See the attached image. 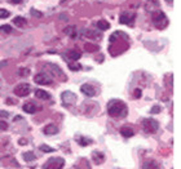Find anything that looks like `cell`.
<instances>
[{"mask_svg": "<svg viewBox=\"0 0 181 169\" xmlns=\"http://www.w3.org/2000/svg\"><path fill=\"white\" fill-rule=\"evenodd\" d=\"M7 103H9V105H14V101H13V100H10V98H8V100H7Z\"/></svg>", "mask_w": 181, "mask_h": 169, "instance_id": "cell-37", "label": "cell"}, {"mask_svg": "<svg viewBox=\"0 0 181 169\" xmlns=\"http://www.w3.org/2000/svg\"><path fill=\"white\" fill-rule=\"evenodd\" d=\"M153 23L157 29L159 30H163L168 26V18L166 17V14L160 10H157L153 13Z\"/></svg>", "mask_w": 181, "mask_h": 169, "instance_id": "cell-2", "label": "cell"}, {"mask_svg": "<svg viewBox=\"0 0 181 169\" xmlns=\"http://www.w3.org/2000/svg\"><path fill=\"white\" fill-rule=\"evenodd\" d=\"M159 165L155 160H148L142 164V169H158Z\"/></svg>", "mask_w": 181, "mask_h": 169, "instance_id": "cell-18", "label": "cell"}, {"mask_svg": "<svg viewBox=\"0 0 181 169\" xmlns=\"http://www.w3.org/2000/svg\"><path fill=\"white\" fill-rule=\"evenodd\" d=\"M68 56L71 61H78L79 58L82 57V53L80 52H76V50H69L68 52Z\"/></svg>", "mask_w": 181, "mask_h": 169, "instance_id": "cell-20", "label": "cell"}, {"mask_svg": "<svg viewBox=\"0 0 181 169\" xmlns=\"http://www.w3.org/2000/svg\"><path fill=\"white\" fill-rule=\"evenodd\" d=\"M159 128V123L153 117H146V119L142 120V129L146 133H154L158 131Z\"/></svg>", "mask_w": 181, "mask_h": 169, "instance_id": "cell-3", "label": "cell"}, {"mask_svg": "<svg viewBox=\"0 0 181 169\" xmlns=\"http://www.w3.org/2000/svg\"><path fill=\"white\" fill-rule=\"evenodd\" d=\"M9 116V112L7 111H0V117H8Z\"/></svg>", "mask_w": 181, "mask_h": 169, "instance_id": "cell-34", "label": "cell"}, {"mask_svg": "<svg viewBox=\"0 0 181 169\" xmlns=\"http://www.w3.org/2000/svg\"><path fill=\"white\" fill-rule=\"evenodd\" d=\"M75 141L80 145V146H83V147L88 146V145H90V143L93 142L90 138H87V137H84V136H76L75 137Z\"/></svg>", "mask_w": 181, "mask_h": 169, "instance_id": "cell-13", "label": "cell"}, {"mask_svg": "<svg viewBox=\"0 0 181 169\" xmlns=\"http://www.w3.org/2000/svg\"><path fill=\"white\" fill-rule=\"evenodd\" d=\"M22 108H23V111L27 112V114H35L38 111V107L33 103V102H27V103H25Z\"/></svg>", "mask_w": 181, "mask_h": 169, "instance_id": "cell-14", "label": "cell"}, {"mask_svg": "<svg viewBox=\"0 0 181 169\" xmlns=\"http://www.w3.org/2000/svg\"><path fill=\"white\" fill-rule=\"evenodd\" d=\"M9 17V12L5 9H0V18H7Z\"/></svg>", "mask_w": 181, "mask_h": 169, "instance_id": "cell-30", "label": "cell"}, {"mask_svg": "<svg viewBox=\"0 0 181 169\" xmlns=\"http://www.w3.org/2000/svg\"><path fill=\"white\" fill-rule=\"evenodd\" d=\"M64 31H65V34L69 35L70 38H75V35H76V27L75 26H69V27H66Z\"/></svg>", "mask_w": 181, "mask_h": 169, "instance_id": "cell-21", "label": "cell"}, {"mask_svg": "<svg viewBox=\"0 0 181 169\" xmlns=\"http://www.w3.org/2000/svg\"><path fill=\"white\" fill-rule=\"evenodd\" d=\"M13 23L17 27H25L26 25H27V21L23 17H14V19H13Z\"/></svg>", "mask_w": 181, "mask_h": 169, "instance_id": "cell-19", "label": "cell"}, {"mask_svg": "<svg viewBox=\"0 0 181 169\" xmlns=\"http://www.w3.org/2000/svg\"><path fill=\"white\" fill-rule=\"evenodd\" d=\"M9 1H10L12 4H21L23 0H9Z\"/></svg>", "mask_w": 181, "mask_h": 169, "instance_id": "cell-36", "label": "cell"}, {"mask_svg": "<svg viewBox=\"0 0 181 169\" xmlns=\"http://www.w3.org/2000/svg\"><path fill=\"white\" fill-rule=\"evenodd\" d=\"M84 35H85L87 38H92V39H100V38L102 36L101 34H96V32H94V31H92V30H90V31H89V30H85Z\"/></svg>", "mask_w": 181, "mask_h": 169, "instance_id": "cell-23", "label": "cell"}, {"mask_svg": "<svg viewBox=\"0 0 181 169\" xmlns=\"http://www.w3.org/2000/svg\"><path fill=\"white\" fill-rule=\"evenodd\" d=\"M23 159H25V162H33V160L36 159V156L34 155V152H23Z\"/></svg>", "mask_w": 181, "mask_h": 169, "instance_id": "cell-24", "label": "cell"}, {"mask_svg": "<svg viewBox=\"0 0 181 169\" xmlns=\"http://www.w3.org/2000/svg\"><path fill=\"white\" fill-rule=\"evenodd\" d=\"M35 97L39 98V100H49V98H50L49 93H47L45 90H43V89L35 90Z\"/></svg>", "mask_w": 181, "mask_h": 169, "instance_id": "cell-16", "label": "cell"}, {"mask_svg": "<svg viewBox=\"0 0 181 169\" xmlns=\"http://www.w3.org/2000/svg\"><path fill=\"white\" fill-rule=\"evenodd\" d=\"M84 49L85 50H88V52H98V45L96 44H89V43H87V44L84 45Z\"/></svg>", "mask_w": 181, "mask_h": 169, "instance_id": "cell-25", "label": "cell"}, {"mask_svg": "<svg viewBox=\"0 0 181 169\" xmlns=\"http://www.w3.org/2000/svg\"><path fill=\"white\" fill-rule=\"evenodd\" d=\"M65 165V160L62 158H50L48 162H45L43 169H62Z\"/></svg>", "mask_w": 181, "mask_h": 169, "instance_id": "cell-4", "label": "cell"}, {"mask_svg": "<svg viewBox=\"0 0 181 169\" xmlns=\"http://www.w3.org/2000/svg\"><path fill=\"white\" fill-rule=\"evenodd\" d=\"M80 90H82V93H84L87 97H94L96 96V89H94L90 84H83L80 86Z\"/></svg>", "mask_w": 181, "mask_h": 169, "instance_id": "cell-10", "label": "cell"}, {"mask_svg": "<svg viewBox=\"0 0 181 169\" xmlns=\"http://www.w3.org/2000/svg\"><path fill=\"white\" fill-rule=\"evenodd\" d=\"M92 159L96 164H101V163H104V160H105V155L102 154L101 151H94L93 155H92Z\"/></svg>", "mask_w": 181, "mask_h": 169, "instance_id": "cell-15", "label": "cell"}, {"mask_svg": "<svg viewBox=\"0 0 181 169\" xmlns=\"http://www.w3.org/2000/svg\"><path fill=\"white\" fill-rule=\"evenodd\" d=\"M31 14H33L34 17H36V18H39V17H42V15H43L40 12H36L35 9H31Z\"/></svg>", "mask_w": 181, "mask_h": 169, "instance_id": "cell-32", "label": "cell"}, {"mask_svg": "<svg viewBox=\"0 0 181 169\" xmlns=\"http://www.w3.org/2000/svg\"><path fill=\"white\" fill-rule=\"evenodd\" d=\"M18 72H19V76H26V75H29V72H30V70L29 69H19L18 70Z\"/></svg>", "mask_w": 181, "mask_h": 169, "instance_id": "cell-29", "label": "cell"}, {"mask_svg": "<svg viewBox=\"0 0 181 169\" xmlns=\"http://www.w3.org/2000/svg\"><path fill=\"white\" fill-rule=\"evenodd\" d=\"M44 69H48L49 72H52V75L60 77L61 80H66V76H65L64 71H62V70L58 67L57 65H54V63H45L44 65Z\"/></svg>", "mask_w": 181, "mask_h": 169, "instance_id": "cell-8", "label": "cell"}, {"mask_svg": "<svg viewBox=\"0 0 181 169\" xmlns=\"http://www.w3.org/2000/svg\"><path fill=\"white\" fill-rule=\"evenodd\" d=\"M7 129H8V124L5 121L0 120V131H7Z\"/></svg>", "mask_w": 181, "mask_h": 169, "instance_id": "cell-31", "label": "cell"}, {"mask_svg": "<svg viewBox=\"0 0 181 169\" xmlns=\"http://www.w3.org/2000/svg\"><path fill=\"white\" fill-rule=\"evenodd\" d=\"M0 31L9 34V32H12V27L9 25H1V26H0Z\"/></svg>", "mask_w": 181, "mask_h": 169, "instance_id": "cell-26", "label": "cell"}, {"mask_svg": "<svg viewBox=\"0 0 181 169\" xmlns=\"http://www.w3.org/2000/svg\"><path fill=\"white\" fill-rule=\"evenodd\" d=\"M128 108L125 103L120 100H111L108 103V114L113 117H124L127 116Z\"/></svg>", "mask_w": 181, "mask_h": 169, "instance_id": "cell-1", "label": "cell"}, {"mask_svg": "<svg viewBox=\"0 0 181 169\" xmlns=\"http://www.w3.org/2000/svg\"><path fill=\"white\" fill-rule=\"evenodd\" d=\"M34 81L39 85H50L52 84V76L47 72H39L34 76Z\"/></svg>", "mask_w": 181, "mask_h": 169, "instance_id": "cell-6", "label": "cell"}, {"mask_svg": "<svg viewBox=\"0 0 181 169\" xmlns=\"http://www.w3.org/2000/svg\"><path fill=\"white\" fill-rule=\"evenodd\" d=\"M141 97V90L140 89H136L135 90V98H140Z\"/></svg>", "mask_w": 181, "mask_h": 169, "instance_id": "cell-35", "label": "cell"}, {"mask_svg": "<svg viewBox=\"0 0 181 169\" xmlns=\"http://www.w3.org/2000/svg\"><path fill=\"white\" fill-rule=\"evenodd\" d=\"M40 150H42L43 152H54V148L49 147V146H45V145H42V146H40Z\"/></svg>", "mask_w": 181, "mask_h": 169, "instance_id": "cell-28", "label": "cell"}, {"mask_svg": "<svg viewBox=\"0 0 181 169\" xmlns=\"http://www.w3.org/2000/svg\"><path fill=\"white\" fill-rule=\"evenodd\" d=\"M97 27H98V29H100L101 31H105V30H108V29H109L110 25H109V22L104 21V19H101V21H98V22H97Z\"/></svg>", "mask_w": 181, "mask_h": 169, "instance_id": "cell-22", "label": "cell"}, {"mask_svg": "<svg viewBox=\"0 0 181 169\" xmlns=\"http://www.w3.org/2000/svg\"><path fill=\"white\" fill-rule=\"evenodd\" d=\"M158 112H160V107L159 106H154L151 108V114H158Z\"/></svg>", "mask_w": 181, "mask_h": 169, "instance_id": "cell-33", "label": "cell"}, {"mask_svg": "<svg viewBox=\"0 0 181 169\" xmlns=\"http://www.w3.org/2000/svg\"><path fill=\"white\" fill-rule=\"evenodd\" d=\"M62 102H64V105L65 106H70V105H74L76 102V96H75V93H73V92H70V90H66V92L62 93Z\"/></svg>", "mask_w": 181, "mask_h": 169, "instance_id": "cell-9", "label": "cell"}, {"mask_svg": "<svg viewBox=\"0 0 181 169\" xmlns=\"http://www.w3.org/2000/svg\"><path fill=\"white\" fill-rule=\"evenodd\" d=\"M159 8V1L158 0H149L146 3V5H145V9L148 12H150V13H154V12L158 10Z\"/></svg>", "mask_w": 181, "mask_h": 169, "instance_id": "cell-11", "label": "cell"}, {"mask_svg": "<svg viewBox=\"0 0 181 169\" xmlns=\"http://www.w3.org/2000/svg\"><path fill=\"white\" fill-rule=\"evenodd\" d=\"M30 90H31V86L29 84H27V83H21V84H18L14 88L13 93L16 94V96H18V97H26V96H29V94H30Z\"/></svg>", "mask_w": 181, "mask_h": 169, "instance_id": "cell-7", "label": "cell"}, {"mask_svg": "<svg viewBox=\"0 0 181 169\" xmlns=\"http://www.w3.org/2000/svg\"><path fill=\"white\" fill-rule=\"evenodd\" d=\"M136 18V13L135 12H128L125 10L120 14L119 17V22L123 23V25H127V26H133V21Z\"/></svg>", "mask_w": 181, "mask_h": 169, "instance_id": "cell-5", "label": "cell"}, {"mask_svg": "<svg viewBox=\"0 0 181 169\" xmlns=\"http://www.w3.org/2000/svg\"><path fill=\"white\" fill-rule=\"evenodd\" d=\"M69 69H70V70H74V71H76V70H80V69H82V66H80L79 63H74V62L71 63V62H70V63H69Z\"/></svg>", "mask_w": 181, "mask_h": 169, "instance_id": "cell-27", "label": "cell"}, {"mask_svg": "<svg viewBox=\"0 0 181 169\" xmlns=\"http://www.w3.org/2000/svg\"><path fill=\"white\" fill-rule=\"evenodd\" d=\"M120 134L123 137H125V138H129V137H132L135 134V132H133V129L129 128V127H123V128H120Z\"/></svg>", "mask_w": 181, "mask_h": 169, "instance_id": "cell-17", "label": "cell"}, {"mask_svg": "<svg viewBox=\"0 0 181 169\" xmlns=\"http://www.w3.org/2000/svg\"><path fill=\"white\" fill-rule=\"evenodd\" d=\"M43 132H44V134L47 136H53V134H57L58 132V127L56 124H48L45 125L44 129H43Z\"/></svg>", "mask_w": 181, "mask_h": 169, "instance_id": "cell-12", "label": "cell"}]
</instances>
